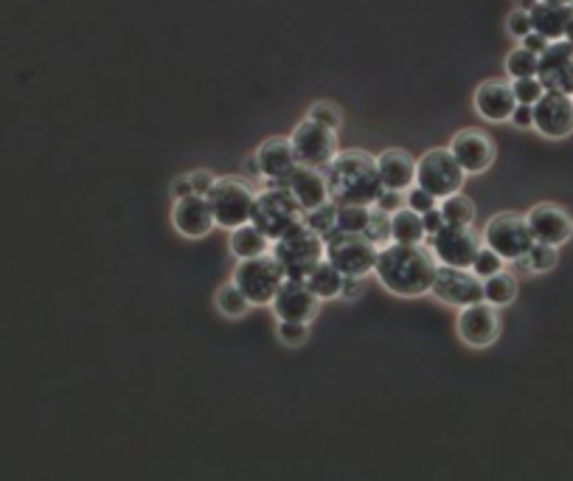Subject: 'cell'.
<instances>
[{"mask_svg":"<svg viewBox=\"0 0 573 481\" xmlns=\"http://www.w3.org/2000/svg\"><path fill=\"white\" fill-rule=\"evenodd\" d=\"M436 257L428 245H399L388 243L377 254L375 274L382 288L402 299H417L430 293L433 279H436Z\"/></svg>","mask_w":573,"mask_h":481,"instance_id":"1","label":"cell"},{"mask_svg":"<svg viewBox=\"0 0 573 481\" xmlns=\"http://www.w3.org/2000/svg\"><path fill=\"white\" fill-rule=\"evenodd\" d=\"M329 197L335 203H357V206H375L382 194L377 158L363 150H343L324 167Z\"/></svg>","mask_w":573,"mask_h":481,"instance_id":"2","label":"cell"},{"mask_svg":"<svg viewBox=\"0 0 573 481\" xmlns=\"http://www.w3.org/2000/svg\"><path fill=\"white\" fill-rule=\"evenodd\" d=\"M250 223L270 239L286 237L290 232L306 225V209L295 201L290 189H270L264 186L256 194L253 212H250Z\"/></svg>","mask_w":573,"mask_h":481,"instance_id":"3","label":"cell"},{"mask_svg":"<svg viewBox=\"0 0 573 481\" xmlns=\"http://www.w3.org/2000/svg\"><path fill=\"white\" fill-rule=\"evenodd\" d=\"M270 254L281 265L286 279H306L315 270V265L324 259V239L312 232L310 225H301L286 237L275 239Z\"/></svg>","mask_w":573,"mask_h":481,"instance_id":"4","label":"cell"},{"mask_svg":"<svg viewBox=\"0 0 573 481\" xmlns=\"http://www.w3.org/2000/svg\"><path fill=\"white\" fill-rule=\"evenodd\" d=\"M377 254H380V248L366 234L332 232L324 239V259H329L343 276H360V279H366L368 274H375Z\"/></svg>","mask_w":573,"mask_h":481,"instance_id":"5","label":"cell"},{"mask_svg":"<svg viewBox=\"0 0 573 481\" xmlns=\"http://www.w3.org/2000/svg\"><path fill=\"white\" fill-rule=\"evenodd\" d=\"M208 206H212L214 223L219 228H239V225L250 223V212H253L256 194L245 183V178H217L212 192L206 194Z\"/></svg>","mask_w":573,"mask_h":481,"instance_id":"6","label":"cell"},{"mask_svg":"<svg viewBox=\"0 0 573 481\" xmlns=\"http://www.w3.org/2000/svg\"><path fill=\"white\" fill-rule=\"evenodd\" d=\"M464 181H467V172L462 169V163L455 161L450 147L447 150L433 147L422 158H417V186H422L424 192H430L439 201L462 192Z\"/></svg>","mask_w":573,"mask_h":481,"instance_id":"7","label":"cell"},{"mask_svg":"<svg viewBox=\"0 0 573 481\" xmlns=\"http://www.w3.org/2000/svg\"><path fill=\"white\" fill-rule=\"evenodd\" d=\"M231 281L242 290V296L250 304H270L279 285L284 281V270L275 263L273 254H262V257L253 259H239V265L234 268Z\"/></svg>","mask_w":573,"mask_h":481,"instance_id":"8","label":"cell"},{"mask_svg":"<svg viewBox=\"0 0 573 481\" xmlns=\"http://www.w3.org/2000/svg\"><path fill=\"white\" fill-rule=\"evenodd\" d=\"M428 248L433 250L439 265H453V268H473L478 257L484 237L475 232L473 225H453L444 223L433 237H424Z\"/></svg>","mask_w":573,"mask_h":481,"instance_id":"9","label":"cell"},{"mask_svg":"<svg viewBox=\"0 0 573 481\" xmlns=\"http://www.w3.org/2000/svg\"><path fill=\"white\" fill-rule=\"evenodd\" d=\"M484 245H489L495 254H500L504 263H515V259L529 254V248L534 245V237H531V228L523 214L500 212L486 223Z\"/></svg>","mask_w":573,"mask_h":481,"instance_id":"10","label":"cell"},{"mask_svg":"<svg viewBox=\"0 0 573 481\" xmlns=\"http://www.w3.org/2000/svg\"><path fill=\"white\" fill-rule=\"evenodd\" d=\"M290 145H293V152L301 167L315 169H324L340 152L337 150V130H329V127L318 125V121L312 119H304L301 125H295Z\"/></svg>","mask_w":573,"mask_h":481,"instance_id":"11","label":"cell"},{"mask_svg":"<svg viewBox=\"0 0 573 481\" xmlns=\"http://www.w3.org/2000/svg\"><path fill=\"white\" fill-rule=\"evenodd\" d=\"M430 293L444 304L462 310V307L484 301V279L475 276L469 268H453V265H439L436 279Z\"/></svg>","mask_w":573,"mask_h":481,"instance_id":"12","label":"cell"},{"mask_svg":"<svg viewBox=\"0 0 573 481\" xmlns=\"http://www.w3.org/2000/svg\"><path fill=\"white\" fill-rule=\"evenodd\" d=\"M270 307H273L279 321H304V324H310L318 316L321 299L315 296V290L310 288L306 279H286L284 276Z\"/></svg>","mask_w":573,"mask_h":481,"instance_id":"13","label":"cell"},{"mask_svg":"<svg viewBox=\"0 0 573 481\" xmlns=\"http://www.w3.org/2000/svg\"><path fill=\"white\" fill-rule=\"evenodd\" d=\"M455 330H458V335H462V341L467 346H475V350L493 346L500 335L498 307H493L489 301L462 307L458 310V321H455Z\"/></svg>","mask_w":573,"mask_h":481,"instance_id":"14","label":"cell"},{"mask_svg":"<svg viewBox=\"0 0 573 481\" xmlns=\"http://www.w3.org/2000/svg\"><path fill=\"white\" fill-rule=\"evenodd\" d=\"M537 79L545 90L573 96V43L571 40H554L549 49L540 54V68Z\"/></svg>","mask_w":573,"mask_h":481,"instance_id":"15","label":"cell"},{"mask_svg":"<svg viewBox=\"0 0 573 481\" xmlns=\"http://www.w3.org/2000/svg\"><path fill=\"white\" fill-rule=\"evenodd\" d=\"M534 127L545 138H567L573 132V96L545 90L534 101Z\"/></svg>","mask_w":573,"mask_h":481,"instance_id":"16","label":"cell"},{"mask_svg":"<svg viewBox=\"0 0 573 481\" xmlns=\"http://www.w3.org/2000/svg\"><path fill=\"white\" fill-rule=\"evenodd\" d=\"M450 152H453L455 161L462 163L467 175H480L495 163V141L475 127L455 132L453 141H450Z\"/></svg>","mask_w":573,"mask_h":481,"instance_id":"17","label":"cell"},{"mask_svg":"<svg viewBox=\"0 0 573 481\" xmlns=\"http://www.w3.org/2000/svg\"><path fill=\"white\" fill-rule=\"evenodd\" d=\"M526 223H529L534 243L556 245L560 248V245H565L573 237V217L556 203H537L526 214Z\"/></svg>","mask_w":573,"mask_h":481,"instance_id":"18","label":"cell"},{"mask_svg":"<svg viewBox=\"0 0 573 481\" xmlns=\"http://www.w3.org/2000/svg\"><path fill=\"white\" fill-rule=\"evenodd\" d=\"M172 223H175L177 232L188 239H199L212 234L214 214L208 206L206 194H186V197H177L175 206H172Z\"/></svg>","mask_w":573,"mask_h":481,"instance_id":"19","label":"cell"},{"mask_svg":"<svg viewBox=\"0 0 573 481\" xmlns=\"http://www.w3.org/2000/svg\"><path fill=\"white\" fill-rule=\"evenodd\" d=\"M475 110H478L480 119L486 121H509L518 99L511 94V82L506 79H486L475 88Z\"/></svg>","mask_w":573,"mask_h":481,"instance_id":"20","label":"cell"},{"mask_svg":"<svg viewBox=\"0 0 573 481\" xmlns=\"http://www.w3.org/2000/svg\"><path fill=\"white\" fill-rule=\"evenodd\" d=\"M256 161H259V172H262L264 181H286L295 172V167H299V158H295L290 138L281 136L268 138L256 150Z\"/></svg>","mask_w":573,"mask_h":481,"instance_id":"21","label":"cell"},{"mask_svg":"<svg viewBox=\"0 0 573 481\" xmlns=\"http://www.w3.org/2000/svg\"><path fill=\"white\" fill-rule=\"evenodd\" d=\"M286 189H290V194H293L295 201H299L306 212H312V209H318V206H324V203L332 201L329 183H326L324 169L301 167L299 163L293 175L286 178Z\"/></svg>","mask_w":573,"mask_h":481,"instance_id":"22","label":"cell"},{"mask_svg":"<svg viewBox=\"0 0 573 481\" xmlns=\"http://www.w3.org/2000/svg\"><path fill=\"white\" fill-rule=\"evenodd\" d=\"M377 172L386 189L406 192L417 183V158L406 150H386L377 158Z\"/></svg>","mask_w":573,"mask_h":481,"instance_id":"23","label":"cell"},{"mask_svg":"<svg viewBox=\"0 0 573 481\" xmlns=\"http://www.w3.org/2000/svg\"><path fill=\"white\" fill-rule=\"evenodd\" d=\"M531 29L537 34H542L545 40H565V29L567 20H571L573 7H565V3H540L537 0L534 9H531Z\"/></svg>","mask_w":573,"mask_h":481,"instance_id":"24","label":"cell"},{"mask_svg":"<svg viewBox=\"0 0 573 481\" xmlns=\"http://www.w3.org/2000/svg\"><path fill=\"white\" fill-rule=\"evenodd\" d=\"M270 248H273V243L253 223H245L231 232V254L237 259L262 257V254H270Z\"/></svg>","mask_w":573,"mask_h":481,"instance_id":"25","label":"cell"},{"mask_svg":"<svg viewBox=\"0 0 573 481\" xmlns=\"http://www.w3.org/2000/svg\"><path fill=\"white\" fill-rule=\"evenodd\" d=\"M424 237H428V232H424L422 214H417L408 206H402L399 212L391 214V243L422 245Z\"/></svg>","mask_w":573,"mask_h":481,"instance_id":"26","label":"cell"},{"mask_svg":"<svg viewBox=\"0 0 573 481\" xmlns=\"http://www.w3.org/2000/svg\"><path fill=\"white\" fill-rule=\"evenodd\" d=\"M306 281H310V288L315 290V296H318L321 301L335 299V296H340L343 274L329 263V259H321V263L315 265V270L306 276Z\"/></svg>","mask_w":573,"mask_h":481,"instance_id":"27","label":"cell"},{"mask_svg":"<svg viewBox=\"0 0 573 481\" xmlns=\"http://www.w3.org/2000/svg\"><path fill=\"white\" fill-rule=\"evenodd\" d=\"M518 299V279L511 274H495L489 279H484V301H489L493 307H506Z\"/></svg>","mask_w":573,"mask_h":481,"instance_id":"28","label":"cell"},{"mask_svg":"<svg viewBox=\"0 0 573 481\" xmlns=\"http://www.w3.org/2000/svg\"><path fill=\"white\" fill-rule=\"evenodd\" d=\"M439 209L444 214V223H453V225H473L475 223V203L469 201L467 194L455 192L444 201H439Z\"/></svg>","mask_w":573,"mask_h":481,"instance_id":"29","label":"cell"},{"mask_svg":"<svg viewBox=\"0 0 573 481\" xmlns=\"http://www.w3.org/2000/svg\"><path fill=\"white\" fill-rule=\"evenodd\" d=\"M337 212V232H357L363 234L368 217H371V206H357V203H335Z\"/></svg>","mask_w":573,"mask_h":481,"instance_id":"30","label":"cell"},{"mask_svg":"<svg viewBox=\"0 0 573 481\" xmlns=\"http://www.w3.org/2000/svg\"><path fill=\"white\" fill-rule=\"evenodd\" d=\"M217 307H219V313L228 316V319H242V316L248 313L253 304L245 299L242 290H239L234 281H228V285H223V288L217 290Z\"/></svg>","mask_w":573,"mask_h":481,"instance_id":"31","label":"cell"},{"mask_svg":"<svg viewBox=\"0 0 573 481\" xmlns=\"http://www.w3.org/2000/svg\"><path fill=\"white\" fill-rule=\"evenodd\" d=\"M537 68H540V54L529 49H515L509 56H506V74L511 79H526V76H537Z\"/></svg>","mask_w":573,"mask_h":481,"instance_id":"32","label":"cell"},{"mask_svg":"<svg viewBox=\"0 0 573 481\" xmlns=\"http://www.w3.org/2000/svg\"><path fill=\"white\" fill-rule=\"evenodd\" d=\"M335 212H337L335 201L324 203V206H318V209H312V212H306V225H310L312 232L318 234L321 239H326L332 232H337Z\"/></svg>","mask_w":573,"mask_h":481,"instance_id":"33","label":"cell"},{"mask_svg":"<svg viewBox=\"0 0 573 481\" xmlns=\"http://www.w3.org/2000/svg\"><path fill=\"white\" fill-rule=\"evenodd\" d=\"M363 234H366L377 248H386V245L391 243V214L380 212V209H371V217H368Z\"/></svg>","mask_w":573,"mask_h":481,"instance_id":"34","label":"cell"},{"mask_svg":"<svg viewBox=\"0 0 573 481\" xmlns=\"http://www.w3.org/2000/svg\"><path fill=\"white\" fill-rule=\"evenodd\" d=\"M556 245H545V243H534L526 254V263H529L531 274H549L551 268H556Z\"/></svg>","mask_w":573,"mask_h":481,"instance_id":"35","label":"cell"},{"mask_svg":"<svg viewBox=\"0 0 573 481\" xmlns=\"http://www.w3.org/2000/svg\"><path fill=\"white\" fill-rule=\"evenodd\" d=\"M469 270H473L475 276H480V279H489V276H495V274H500V270H504V257H500V254H495L489 245H480L478 257H475L473 268H469Z\"/></svg>","mask_w":573,"mask_h":481,"instance_id":"36","label":"cell"},{"mask_svg":"<svg viewBox=\"0 0 573 481\" xmlns=\"http://www.w3.org/2000/svg\"><path fill=\"white\" fill-rule=\"evenodd\" d=\"M511 94H515L518 105L534 107V101L545 94V88H542V82L537 76H526V79H511Z\"/></svg>","mask_w":573,"mask_h":481,"instance_id":"37","label":"cell"},{"mask_svg":"<svg viewBox=\"0 0 573 481\" xmlns=\"http://www.w3.org/2000/svg\"><path fill=\"white\" fill-rule=\"evenodd\" d=\"M306 119L318 121V125L329 127V130H337L343 116H340V107L332 105V101H315V105L310 107V113H306Z\"/></svg>","mask_w":573,"mask_h":481,"instance_id":"38","label":"cell"},{"mask_svg":"<svg viewBox=\"0 0 573 481\" xmlns=\"http://www.w3.org/2000/svg\"><path fill=\"white\" fill-rule=\"evenodd\" d=\"M275 332H279L281 344L286 346H301L304 341H310V324H304V321H279Z\"/></svg>","mask_w":573,"mask_h":481,"instance_id":"39","label":"cell"},{"mask_svg":"<svg viewBox=\"0 0 573 481\" xmlns=\"http://www.w3.org/2000/svg\"><path fill=\"white\" fill-rule=\"evenodd\" d=\"M406 206L413 209L417 214H424V212H430V209L439 206V197H433L430 192H424L422 186H411V189H406Z\"/></svg>","mask_w":573,"mask_h":481,"instance_id":"40","label":"cell"},{"mask_svg":"<svg viewBox=\"0 0 573 481\" xmlns=\"http://www.w3.org/2000/svg\"><path fill=\"white\" fill-rule=\"evenodd\" d=\"M506 29H509L511 38L523 40L526 34L534 32V29H531V14L526 12V9L518 7V9H515V12L509 14V18H506Z\"/></svg>","mask_w":573,"mask_h":481,"instance_id":"41","label":"cell"},{"mask_svg":"<svg viewBox=\"0 0 573 481\" xmlns=\"http://www.w3.org/2000/svg\"><path fill=\"white\" fill-rule=\"evenodd\" d=\"M375 206L380 209V212H386V214L399 212V209L406 206V192H393V189H382V194L375 201Z\"/></svg>","mask_w":573,"mask_h":481,"instance_id":"42","label":"cell"},{"mask_svg":"<svg viewBox=\"0 0 573 481\" xmlns=\"http://www.w3.org/2000/svg\"><path fill=\"white\" fill-rule=\"evenodd\" d=\"M188 181H192L194 194H208L217 178H214V172H208V169H197V172H188Z\"/></svg>","mask_w":573,"mask_h":481,"instance_id":"43","label":"cell"},{"mask_svg":"<svg viewBox=\"0 0 573 481\" xmlns=\"http://www.w3.org/2000/svg\"><path fill=\"white\" fill-rule=\"evenodd\" d=\"M511 125L526 130V127H534V107L531 105H518L515 113H511Z\"/></svg>","mask_w":573,"mask_h":481,"instance_id":"44","label":"cell"},{"mask_svg":"<svg viewBox=\"0 0 573 481\" xmlns=\"http://www.w3.org/2000/svg\"><path fill=\"white\" fill-rule=\"evenodd\" d=\"M422 223H424V232H428V237H433V234L439 232V228H442L444 225V214H442V209H430V212H424L422 214Z\"/></svg>","mask_w":573,"mask_h":481,"instance_id":"45","label":"cell"},{"mask_svg":"<svg viewBox=\"0 0 573 481\" xmlns=\"http://www.w3.org/2000/svg\"><path fill=\"white\" fill-rule=\"evenodd\" d=\"M363 293V279L360 276H343L340 285V299H357Z\"/></svg>","mask_w":573,"mask_h":481,"instance_id":"46","label":"cell"},{"mask_svg":"<svg viewBox=\"0 0 573 481\" xmlns=\"http://www.w3.org/2000/svg\"><path fill=\"white\" fill-rule=\"evenodd\" d=\"M549 43H551V40H545L542 34H537V32H529L523 38V49L534 51V54H542V51L549 49Z\"/></svg>","mask_w":573,"mask_h":481,"instance_id":"47","label":"cell"},{"mask_svg":"<svg viewBox=\"0 0 573 481\" xmlns=\"http://www.w3.org/2000/svg\"><path fill=\"white\" fill-rule=\"evenodd\" d=\"M192 181H188V175H181L175 178V183H172V194H175V201L177 197H186V194H192Z\"/></svg>","mask_w":573,"mask_h":481,"instance_id":"48","label":"cell"},{"mask_svg":"<svg viewBox=\"0 0 573 481\" xmlns=\"http://www.w3.org/2000/svg\"><path fill=\"white\" fill-rule=\"evenodd\" d=\"M245 169H248V175L250 178H262V172H259V161L253 158H248V163H245Z\"/></svg>","mask_w":573,"mask_h":481,"instance_id":"49","label":"cell"},{"mask_svg":"<svg viewBox=\"0 0 573 481\" xmlns=\"http://www.w3.org/2000/svg\"><path fill=\"white\" fill-rule=\"evenodd\" d=\"M565 40H571V43H573V14H571V20H567V29H565Z\"/></svg>","mask_w":573,"mask_h":481,"instance_id":"50","label":"cell"},{"mask_svg":"<svg viewBox=\"0 0 573 481\" xmlns=\"http://www.w3.org/2000/svg\"><path fill=\"white\" fill-rule=\"evenodd\" d=\"M534 3H537V0H520V9L531 12V9H534Z\"/></svg>","mask_w":573,"mask_h":481,"instance_id":"51","label":"cell"},{"mask_svg":"<svg viewBox=\"0 0 573 481\" xmlns=\"http://www.w3.org/2000/svg\"><path fill=\"white\" fill-rule=\"evenodd\" d=\"M540 3H565V7H571L573 0H540Z\"/></svg>","mask_w":573,"mask_h":481,"instance_id":"52","label":"cell"},{"mask_svg":"<svg viewBox=\"0 0 573 481\" xmlns=\"http://www.w3.org/2000/svg\"><path fill=\"white\" fill-rule=\"evenodd\" d=\"M571 7H573V3H571Z\"/></svg>","mask_w":573,"mask_h":481,"instance_id":"53","label":"cell"}]
</instances>
